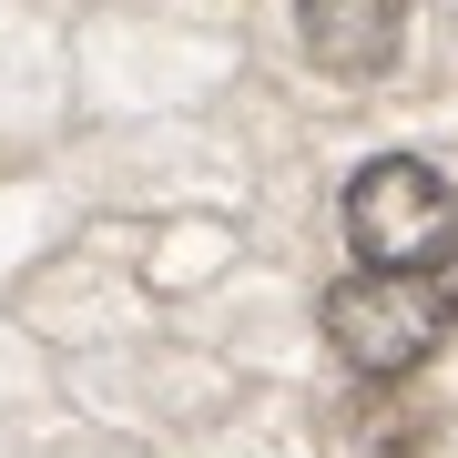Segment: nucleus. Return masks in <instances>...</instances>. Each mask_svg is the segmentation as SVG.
<instances>
[{
	"label": "nucleus",
	"mask_w": 458,
	"mask_h": 458,
	"mask_svg": "<svg viewBox=\"0 0 458 458\" xmlns=\"http://www.w3.org/2000/svg\"><path fill=\"white\" fill-rule=\"evenodd\" d=\"M346 245L357 265H387V276H428L458 245V194L438 164L418 153H377V164L346 174Z\"/></svg>",
	"instance_id": "f257e3e1"
},
{
	"label": "nucleus",
	"mask_w": 458,
	"mask_h": 458,
	"mask_svg": "<svg viewBox=\"0 0 458 458\" xmlns=\"http://www.w3.org/2000/svg\"><path fill=\"white\" fill-rule=\"evenodd\" d=\"M438 336H448V306H438V285H418V276L357 265V276L327 295V346L357 377H408V367H428Z\"/></svg>",
	"instance_id": "f03ea898"
},
{
	"label": "nucleus",
	"mask_w": 458,
	"mask_h": 458,
	"mask_svg": "<svg viewBox=\"0 0 458 458\" xmlns=\"http://www.w3.org/2000/svg\"><path fill=\"white\" fill-rule=\"evenodd\" d=\"M295 31H306L316 72L336 82H377L408 41V0H295Z\"/></svg>",
	"instance_id": "7ed1b4c3"
},
{
	"label": "nucleus",
	"mask_w": 458,
	"mask_h": 458,
	"mask_svg": "<svg viewBox=\"0 0 458 458\" xmlns=\"http://www.w3.org/2000/svg\"><path fill=\"white\" fill-rule=\"evenodd\" d=\"M448 316H458V306H448Z\"/></svg>",
	"instance_id": "20e7f679"
}]
</instances>
